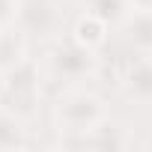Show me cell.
<instances>
[{"mask_svg":"<svg viewBox=\"0 0 152 152\" xmlns=\"http://www.w3.org/2000/svg\"><path fill=\"white\" fill-rule=\"evenodd\" d=\"M51 119H54V128L60 131V137H75V134H87L99 122H104L107 119V107H104V102L96 93L72 87V90L57 96Z\"/></svg>","mask_w":152,"mask_h":152,"instance_id":"1","label":"cell"},{"mask_svg":"<svg viewBox=\"0 0 152 152\" xmlns=\"http://www.w3.org/2000/svg\"><path fill=\"white\" fill-rule=\"evenodd\" d=\"M96 51L84 48L81 42H75L72 36L63 39L57 36L45 54V66H48V75L60 84H81L87 78H93L96 72Z\"/></svg>","mask_w":152,"mask_h":152,"instance_id":"2","label":"cell"},{"mask_svg":"<svg viewBox=\"0 0 152 152\" xmlns=\"http://www.w3.org/2000/svg\"><path fill=\"white\" fill-rule=\"evenodd\" d=\"M21 146H27L21 116L0 104V149H21Z\"/></svg>","mask_w":152,"mask_h":152,"instance_id":"8","label":"cell"},{"mask_svg":"<svg viewBox=\"0 0 152 152\" xmlns=\"http://www.w3.org/2000/svg\"><path fill=\"white\" fill-rule=\"evenodd\" d=\"M131 9H152V0H128Z\"/></svg>","mask_w":152,"mask_h":152,"instance_id":"11","label":"cell"},{"mask_svg":"<svg viewBox=\"0 0 152 152\" xmlns=\"http://www.w3.org/2000/svg\"><path fill=\"white\" fill-rule=\"evenodd\" d=\"M72 39L99 54L107 45V39H110V24L102 21L99 15H93V12H84V15H78V21L72 24Z\"/></svg>","mask_w":152,"mask_h":152,"instance_id":"6","label":"cell"},{"mask_svg":"<svg viewBox=\"0 0 152 152\" xmlns=\"http://www.w3.org/2000/svg\"><path fill=\"white\" fill-rule=\"evenodd\" d=\"M125 96L137 104H152V57L140 54L134 63L125 66L122 78H119Z\"/></svg>","mask_w":152,"mask_h":152,"instance_id":"5","label":"cell"},{"mask_svg":"<svg viewBox=\"0 0 152 152\" xmlns=\"http://www.w3.org/2000/svg\"><path fill=\"white\" fill-rule=\"evenodd\" d=\"M87 12L99 15L110 27H119L131 15V3H128V0H87Z\"/></svg>","mask_w":152,"mask_h":152,"instance_id":"9","label":"cell"},{"mask_svg":"<svg viewBox=\"0 0 152 152\" xmlns=\"http://www.w3.org/2000/svg\"><path fill=\"white\" fill-rule=\"evenodd\" d=\"M18 6L21 0H0V30H9L18 21Z\"/></svg>","mask_w":152,"mask_h":152,"instance_id":"10","label":"cell"},{"mask_svg":"<svg viewBox=\"0 0 152 152\" xmlns=\"http://www.w3.org/2000/svg\"><path fill=\"white\" fill-rule=\"evenodd\" d=\"M42 96V78H39V69L24 60L15 69L3 72V87H0V104L6 110L18 113L21 119L33 110V104Z\"/></svg>","mask_w":152,"mask_h":152,"instance_id":"3","label":"cell"},{"mask_svg":"<svg viewBox=\"0 0 152 152\" xmlns=\"http://www.w3.org/2000/svg\"><path fill=\"white\" fill-rule=\"evenodd\" d=\"M125 39L137 54H149L152 57V9H131V15L125 18Z\"/></svg>","mask_w":152,"mask_h":152,"instance_id":"7","label":"cell"},{"mask_svg":"<svg viewBox=\"0 0 152 152\" xmlns=\"http://www.w3.org/2000/svg\"><path fill=\"white\" fill-rule=\"evenodd\" d=\"M15 27L24 36H39V39H57L63 27V15L54 0H21L18 6V21Z\"/></svg>","mask_w":152,"mask_h":152,"instance_id":"4","label":"cell"}]
</instances>
